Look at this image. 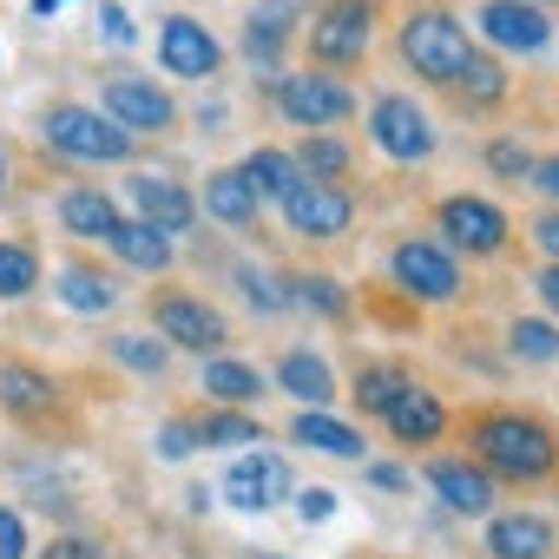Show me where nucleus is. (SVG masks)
<instances>
[{
    "instance_id": "393cba45",
    "label": "nucleus",
    "mask_w": 559,
    "mask_h": 559,
    "mask_svg": "<svg viewBox=\"0 0 559 559\" xmlns=\"http://www.w3.org/2000/svg\"><path fill=\"white\" fill-rule=\"evenodd\" d=\"M60 304L73 317H112L119 310V284H112V276H99L93 263H67L60 270Z\"/></svg>"
},
{
    "instance_id": "6e6552de",
    "label": "nucleus",
    "mask_w": 559,
    "mask_h": 559,
    "mask_svg": "<svg viewBox=\"0 0 559 559\" xmlns=\"http://www.w3.org/2000/svg\"><path fill=\"white\" fill-rule=\"evenodd\" d=\"M152 323H158V336H165L171 349H198V356L211 349V356H217V349L230 343L224 317H217L204 297H191V290H158V297H152Z\"/></svg>"
},
{
    "instance_id": "20e7f679",
    "label": "nucleus",
    "mask_w": 559,
    "mask_h": 559,
    "mask_svg": "<svg viewBox=\"0 0 559 559\" xmlns=\"http://www.w3.org/2000/svg\"><path fill=\"white\" fill-rule=\"evenodd\" d=\"M467 53H474V40H467V27L454 14H415V21H402V60L428 86H454V73L467 67Z\"/></svg>"
},
{
    "instance_id": "dca6fc26",
    "label": "nucleus",
    "mask_w": 559,
    "mask_h": 559,
    "mask_svg": "<svg viewBox=\"0 0 559 559\" xmlns=\"http://www.w3.org/2000/svg\"><path fill=\"white\" fill-rule=\"evenodd\" d=\"M382 428H389V435H395L402 448H435V441L448 435V408H441V402H435L428 389H415V382H408V389H402V395L389 402Z\"/></svg>"
},
{
    "instance_id": "09e8293b",
    "label": "nucleus",
    "mask_w": 559,
    "mask_h": 559,
    "mask_svg": "<svg viewBox=\"0 0 559 559\" xmlns=\"http://www.w3.org/2000/svg\"><path fill=\"white\" fill-rule=\"evenodd\" d=\"M8 185H14V158H8V145H0V198H8Z\"/></svg>"
},
{
    "instance_id": "a211bd4d",
    "label": "nucleus",
    "mask_w": 559,
    "mask_h": 559,
    "mask_svg": "<svg viewBox=\"0 0 559 559\" xmlns=\"http://www.w3.org/2000/svg\"><path fill=\"white\" fill-rule=\"evenodd\" d=\"M53 402H60V382L47 376V369H34V362H0V408H8L14 421H34V415H53Z\"/></svg>"
},
{
    "instance_id": "2f4dec72",
    "label": "nucleus",
    "mask_w": 559,
    "mask_h": 559,
    "mask_svg": "<svg viewBox=\"0 0 559 559\" xmlns=\"http://www.w3.org/2000/svg\"><path fill=\"white\" fill-rule=\"evenodd\" d=\"M408 389V369L402 362H369V369H356V402H362V415H389V402Z\"/></svg>"
},
{
    "instance_id": "79ce46f5",
    "label": "nucleus",
    "mask_w": 559,
    "mask_h": 559,
    "mask_svg": "<svg viewBox=\"0 0 559 559\" xmlns=\"http://www.w3.org/2000/svg\"><path fill=\"white\" fill-rule=\"evenodd\" d=\"M99 27H106V40H112V47H132V40H139V34H132V21H126V8H112V0L99 8Z\"/></svg>"
},
{
    "instance_id": "7c9ffc66",
    "label": "nucleus",
    "mask_w": 559,
    "mask_h": 559,
    "mask_svg": "<svg viewBox=\"0 0 559 559\" xmlns=\"http://www.w3.org/2000/svg\"><path fill=\"white\" fill-rule=\"evenodd\" d=\"M349 165H356V152H349L343 139H330V132H310V139L297 145V171L317 178V185H343Z\"/></svg>"
},
{
    "instance_id": "f257e3e1",
    "label": "nucleus",
    "mask_w": 559,
    "mask_h": 559,
    "mask_svg": "<svg viewBox=\"0 0 559 559\" xmlns=\"http://www.w3.org/2000/svg\"><path fill=\"white\" fill-rule=\"evenodd\" d=\"M474 461L500 480H546L559 467V441L533 415H480L474 421Z\"/></svg>"
},
{
    "instance_id": "7ed1b4c3",
    "label": "nucleus",
    "mask_w": 559,
    "mask_h": 559,
    "mask_svg": "<svg viewBox=\"0 0 559 559\" xmlns=\"http://www.w3.org/2000/svg\"><path fill=\"white\" fill-rule=\"evenodd\" d=\"M376 40V8L369 0H323L310 14V60L317 73H343V67H362Z\"/></svg>"
},
{
    "instance_id": "f03ea898",
    "label": "nucleus",
    "mask_w": 559,
    "mask_h": 559,
    "mask_svg": "<svg viewBox=\"0 0 559 559\" xmlns=\"http://www.w3.org/2000/svg\"><path fill=\"white\" fill-rule=\"evenodd\" d=\"M40 139H47L60 158H73V165H126V158L139 152V139H132L126 126H112L99 106H53V112L40 119Z\"/></svg>"
},
{
    "instance_id": "a878e982",
    "label": "nucleus",
    "mask_w": 559,
    "mask_h": 559,
    "mask_svg": "<svg viewBox=\"0 0 559 559\" xmlns=\"http://www.w3.org/2000/svg\"><path fill=\"white\" fill-rule=\"evenodd\" d=\"M454 93H461V106L467 112H493V106H507V67L493 60V53H467V67L454 73Z\"/></svg>"
},
{
    "instance_id": "9b49d317",
    "label": "nucleus",
    "mask_w": 559,
    "mask_h": 559,
    "mask_svg": "<svg viewBox=\"0 0 559 559\" xmlns=\"http://www.w3.org/2000/svg\"><path fill=\"white\" fill-rule=\"evenodd\" d=\"M474 27L500 53H546L552 47V21H546V8H533V0H487Z\"/></svg>"
},
{
    "instance_id": "cd10ccee",
    "label": "nucleus",
    "mask_w": 559,
    "mask_h": 559,
    "mask_svg": "<svg viewBox=\"0 0 559 559\" xmlns=\"http://www.w3.org/2000/svg\"><path fill=\"white\" fill-rule=\"evenodd\" d=\"M263 369H250V362H237V356H204V395L211 402H224V408H237V402H263Z\"/></svg>"
},
{
    "instance_id": "c756f323",
    "label": "nucleus",
    "mask_w": 559,
    "mask_h": 559,
    "mask_svg": "<svg viewBox=\"0 0 559 559\" xmlns=\"http://www.w3.org/2000/svg\"><path fill=\"white\" fill-rule=\"evenodd\" d=\"M191 435H198V454L204 448H257L263 441V421L243 415V408H211V415L191 421Z\"/></svg>"
},
{
    "instance_id": "bb28decb",
    "label": "nucleus",
    "mask_w": 559,
    "mask_h": 559,
    "mask_svg": "<svg viewBox=\"0 0 559 559\" xmlns=\"http://www.w3.org/2000/svg\"><path fill=\"white\" fill-rule=\"evenodd\" d=\"M60 224H67L73 237H93V243H106V230L119 224V204H112V191L73 185V191L60 198Z\"/></svg>"
},
{
    "instance_id": "4468645a",
    "label": "nucleus",
    "mask_w": 559,
    "mask_h": 559,
    "mask_svg": "<svg viewBox=\"0 0 559 559\" xmlns=\"http://www.w3.org/2000/svg\"><path fill=\"white\" fill-rule=\"evenodd\" d=\"M284 493H290V474H284V461H276V454H243V461L224 474V500H230L237 513H270Z\"/></svg>"
},
{
    "instance_id": "473e14b6",
    "label": "nucleus",
    "mask_w": 559,
    "mask_h": 559,
    "mask_svg": "<svg viewBox=\"0 0 559 559\" xmlns=\"http://www.w3.org/2000/svg\"><path fill=\"white\" fill-rule=\"evenodd\" d=\"M40 284V257L27 243H0V304H21Z\"/></svg>"
},
{
    "instance_id": "49530a36",
    "label": "nucleus",
    "mask_w": 559,
    "mask_h": 559,
    "mask_svg": "<svg viewBox=\"0 0 559 559\" xmlns=\"http://www.w3.org/2000/svg\"><path fill=\"white\" fill-rule=\"evenodd\" d=\"M533 290L546 297V310L559 317V263H539V276H533Z\"/></svg>"
},
{
    "instance_id": "aec40b11",
    "label": "nucleus",
    "mask_w": 559,
    "mask_h": 559,
    "mask_svg": "<svg viewBox=\"0 0 559 559\" xmlns=\"http://www.w3.org/2000/svg\"><path fill=\"white\" fill-rule=\"evenodd\" d=\"M290 27H297V0H263V8L250 14V27H243V60L276 73V60H284V47H290Z\"/></svg>"
},
{
    "instance_id": "603ef678",
    "label": "nucleus",
    "mask_w": 559,
    "mask_h": 559,
    "mask_svg": "<svg viewBox=\"0 0 559 559\" xmlns=\"http://www.w3.org/2000/svg\"><path fill=\"white\" fill-rule=\"evenodd\" d=\"M263 559H276V552H263Z\"/></svg>"
},
{
    "instance_id": "58836bf2",
    "label": "nucleus",
    "mask_w": 559,
    "mask_h": 559,
    "mask_svg": "<svg viewBox=\"0 0 559 559\" xmlns=\"http://www.w3.org/2000/svg\"><path fill=\"white\" fill-rule=\"evenodd\" d=\"M158 454H165V461H191V454H198L191 421H165V428H158Z\"/></svg>"
},
{
    "instance_id": "de8ad7c7",
    "label": "nucleus",
    "mask_w": 559,
    "mask_h": 559,
    "mask_svg": "<svg viewBox=\"0 0 559 559\" xmlns=\"http://www.w3.org/2000/svg\"><path fill=\"white\" fill-rule=\"evenodd\" d=\"M369 480L395 493V487H408V467H395V461H376V467H369Z\"/></svg>"
},
{
    "instance_id": "1a4fd4ad",
    "label": "nucleus",
    "mask_w": 559,
    "mask_h": 559,
    "mask_svg": "<svg viewBox=\"0 0 559 559\" xmlns=\"http://www.w3.org/2000/svg\"><path fill=\"white\" fill-rule=\"evenodd\" d=\"M106 119L126 126L132 139H158V132L178 126V106H171L165 86H152L139 73H119V80H106Z\"/></svg>"
},
{
    "instance_id": "f3484780",
    "label": "nucleus",
    "mask_w": 559,
    "mask_h": 559,
    "mask_svg": "<svg viewBox=\"0 0 559 559\" xmlns=\"http://www.w3.org/2000/svg\"><path fill=\"white\" fill-rule=\"evenodd\" d=\"M106 250H112L126 270H145V276H165V270L178 263V243H171L165 230L139 224V217H119V224L106 230Z\"/></svg>"
},
{
    "instance_id": "412c9836",
    "label": "nucleus",
    "mask_w": 559,
    "mask_h": 559,
    "mask_svg": "<svg viewBox=\"0 0 559 559\" xmlns=\"http://www.w3.org/2000/svg\"><path fill=\"white\" fill-rule=\"evenodd\" d=\"M290 441H297V448H310V454H330V461H362V454H369L362 428L336 421L330 408H304V415L290 421Z\"/></svg>"
},
{
    "instance_id": "e433bc0d",
    "label": "nucleus",
    "mask_w": 559,
    "mask_h": 559,
    "mask_svg": "<svg viewBox=\"0 0 559 559\" xmlns=\"http://www.w3.org/2000/svg\"><path fill=\"white\" fill-rule=\"evenodd\" d=\"M487 171H493V178H526V171H533V152H526L520 139H493V145H487Z\"/></svg>"
},
{
    "instance_id": "6ab92c4d",
    "label": "nucleus",
    "mask_w": 559,
    "mask_h": 559,
    "mask_svg": "<svg viewBox=\"0 0 559 559\" xmlns=\"http://www.w3.org/2000/svg\"><path fill=\"white\" fill-rule=\"evenodd\" d=\"M428 487L441 493L448 513H487L493 507V474L480 461H435L428 467Z\"/></svg>"
},
{
    "instance_id": "3c124183",
    "label": "nucleus",
    "mask_w": 559,
    "mask_h": 559,
    "mask_svg": "<svg viewBox=\"0 0 559 559\" xmlns=\"http://www.w3.org/2000/svg\"><path fill=\"white\" fill-rule=\"evenodd\" d=\"M533 8H552V0H533Z\"/></svg>"
},
{
    "instance_id": "a19ab883",
    "label": "nucleus",
    "mask_w": 559,
    "mask_h": 559,
    "mask_svg": "<svg viewBox=\"0 0 559 559\" xmlns=\"http://www.w3.org/2000/svg\"><path fill=\"white\" fill-rule=\"evenodd\" d=\"M47 559H106V546H99V539H86V533H67V539H53V546H47Z\"/></svg>"
},
{
    "instance_id": "f704fd0d",
    "label": "nucleus",
    "mask_w": 559,
    "mask_h": 559,
    "mask_svg": "<svg viewBox=\"0 0 559 559\" xmlns=\"http://www.w3.org/2000/svg\"><path fill=\"white\" fill-rule=\"evenodd\" d=\"M507 343H513L520 362H559V330L539 323V317H520V323L507 330Z\"/></svg>"
},
{
    "instance_id": "a18cd8bd",
    "label": "nucleus",
    "mask_w": 559,
    "mask_h": 559,
    "mask_svg": "<svg viewBox=\"0 0 559 559\" xmlns=\"http://www.w3.org/2000/svg\"><path fill=\"white\" fill-rule=\"evenodd\" d=\"M526 178H533V191H546V198L559 204V158H533V171H526Z\"/></svg>"
},
{
    "instance_id": "c9c22d12",
    "label": "nucleus",
    "mask_w": 559,
    "mask_h": 559,
    "mask_svg": "<svg viewBox=\"0 0 559 559\" xmlns=\"http://www.w3.org/2000/svg\"><path fill=\"white\" fill-rule=\"evenodd\" d=\"M112 362H126V369H139V376H165V349L152 343V336H112Z\"/></svg>"
},
{
    "instance_id": "72a5a7b5",
    "label": "nucleus",
    "mask_w": 559,
    "mask_h": 559,
    "mask_svg": "<svg viewBox=\"0 0 559 559\" xmlns=\"http://www.w3.org/2000/svg\"><path fill=\"white\" fill-rule=\"evenodd\" d=\"M290 297H297L304 310L330 317V323H343V317H349V290L336 284V276H290Z\"/></svg>"
},
{
    "instance_id": "37998d69",
    "label": "nucleus",
    "mask_w": 559,
    "mask_h": 559,
    "mask_svg": "<svg viewBox=\"0 0 559 559\" xmlns=\"http://www.w3.org/2000/svg\"><path fill=\"white\" fill-rule=\"evenodd\" d=\"M297 513H304V520H330V513H336V493H330V487H304V493H297Z\"/></svg>"
},
{
    "instance_id": "8fccbe9b",
    "label": "nucleus",
    "mask_w": 559,
    "mask_h": 559,
    "mask_svg": "<svg viewBox=\"0 0 559 559\" xmlns=\"http://www.w3.org/2000/svg\"><path fill=\"white\" fill-rule=\"evenodd\" d=\"M67 8V0H34V14H60Z\"/></svg>"
},
{
    "instance_id": "5701e85b",
    "label": "nucleus",
    "mask_w": 559,
    "mask_h": 559,
    "mask_svg": "<svg viewBox=\"0 0 559 559\" xmlns=\"http://www.w3.org/2000/svg\"><path fill=\"white\" fill-rule=\"evenodd\" d=\"M204 211L217 217V224H230V230H250L257 224V211H263V198L243 185V171L230 165V171H211L204 178Z\"/></svg>"
},
{
    "instance_id": "0eeeda50",
    "label": "nucleus",
    "mask_w": 559,
    "mask_h": 559,
    "mask_svg": "<svg viewBox=\"0 0 559 559\" xmlns=\"http://www.w3.org/2000/svg\"><path fill=\"white\" fill-rule=\"evenodd\" d=\"M369 139H376L395 165H428V158H435V126H428V112H421L408 93H382V99L369 106Z\"/></svg>"
},
{
    "instance_id": "39448f33",
    "label": "nucleus",
    "mask_w": 559,
    "mask_h": 559,
    "mask_svg": "<svg viewBox=\"0 0 559 559\" xmlns=\"http://www.w3.org/2000/svg\"><path fill=\"white\" fill-rule=\"evenodd\" d=\"M270 99H276V112H284L290 126H304V132H330V126H343L356 112V93L336 73H284V80L270 86Z\"/></svg>"
},
{
    "instance_id": "9d476101",
    "label": "nucleus",
    "mask_w": 559,
    "mask_h": 559,
    "mask_svg": "<svg viewBox=\"0 0 559 559\" xmlns=\"http://www.w3.org/2000/svg\"><path fill=\"white\" fill-rule=\"evenodd\" d=\"M435 224H441L448 250H467V257H500L507 250V211L487 204V198H441Z\"/></svg>"
},
{
    "instance_id": "423d86ee",
    "label": "nucleus",
    "mask_w": 559,
    "mask_h": 559,
    "mask_svg": "<svg viewBox=\"0 0 559 559\" xmlns=\"http://www.w3.org/2000/svg\"><path fill=\"white\" fill-rule=\"evenodd\" d=\"M389 276H395L415 304H454L461 297V263L435 237H402L395 257H389Z\"/></svg>"
},
{
    "instance_id": "ddd939ff",
    "label": "nucleus",
    "mask_w": 559,
    "mask_h": 559,
    "mask_svg": "<svg viewBox=\"0 0 559 559\" xmlns=\"http://www.w3.org/2000/svg\"><path fill=\"white\" fill-rule=\"evenodd\" d=\"M217 60H224V47L204 34V21L171 14V21L158 27V67H165L171 80H211V73H217Z\"/></svg>"
},
{
    "instance_id": "4c0bfd02",
    "label": "nucleus",
    "mask_w": 559,
    "mask_h": 559,
    "mask_svg": "<svg viewBox=\"0 0 559 559\" xmlns=\"http://www.w3.org/2000/svg\"><path fill=\"white\" fill-rule=\"evenodd\" d=\"M237 284H243V297H250V310H263V317H276V310H284V297H276V284H270V276L263 270H237Z\"/></svg>"
},
{
    "instance_id": "2eb2a0df",
    "label": "nucleus",
    "mask_w": 559,
    "mask_h": 559,
    "mask_svg": "<svg viewBox=\"0 0 559 559\" xmlns=\"http://www.w3.org/2000/svg\"><path fill=\"white\" fill-rule=\"evenodd\" d=\"M126 191H132V204H139V224H152V230H165V237H178V230L198 224V198H191L178 178H152V171H139Z\"/></svg>"
},
{
    "instance_id": "c03bdc74",
    "label": "nucleus",
    "mask_w": 559,
    "mask_h": 559,
    "mask_svg": "<svg viewBox=\"0 0 559 559\" xmlns=\"http://www.w3.org/2000/svg\"><path fill=\"white\" fill-rule=\"evenodd\" d=\"M533 243L546 250V263H559V204H552V211H546V217L533 224Z\"/></svg>"
},
{
    "instance_id": "f8f14e48",
    "label": "nucleus",
    "mask_w": 559,
    "mask_h": 559,
    "mask_svg": "<svg viewBox=\"0 0 559 559\" xmlns=\"http://www.w3.org/2000/svg\"><path fill=\"white\" fill-rule=\"evenodd\" d=\"M284 217H290L297 237H343V230L356 224V198H349L343 185H317V178H304V185L284 198Z\"/></svg>"
},
{
    "instance_id": "4be33fe9",
    "label": "nucleus",
    "mask_w": 559,
    "mask_h": 559,
    "mask_svg": "<svg viewBox=\"0 0 559 559\" xmlns=\"http://www.w3.org/2000/svg\"><path fill=\"white\" fill-rule=\"evenodd\" d=\"M487 552L493 559H552V526L539 513H500L487 526Z\"/></svg>"
},
{
    "instance_id": "b1692460",
    "label": "nucleus",
    "mask_w": 559,
    "mask_h": 559,
    "mask_svg": "<svg viewBox=\"0 0 559 559\" xmlns=\"http://www.w3.org/2000/svg\"><path fill=\"white\" fill-rule=\"evenodd\" d=\"M276 382H284L297 402H310V408H330V402H336V376H330V362H323L317 349H284Z\"/></svg>"
},
{
    "instance_id": "ea45409f",
    "label": "nucleus",
    "mask_w": 559,
    "mask_h": 559,
    "mask_svg": "<svg viewBox=\"0 0 559 559\" xmlns=\"http://www.w3.org/2000/svg\"><path fill=\"white\" fill-rule=\"evenodd\" d=\"M0 559H27V526L14 507H0Z\"/></svg>"
},
{
    "instance_id": "c85d7f7f",
    "label": "nucleus",
    "mask_w": 559,
    "mask_h": 559,
    "mask_svg": "<svg viewBox=\"0 0 559 559\" xmlns=\"http://www.w3.org/2000/svg\"><path fill=\"white\" fill-rule=\"evenodd\" d=\"M237 171H243V185H250L257 198H270V204H284V198L304 185V171H297V158H290V152H250Z\"/></svg>"
}]
</instances>
